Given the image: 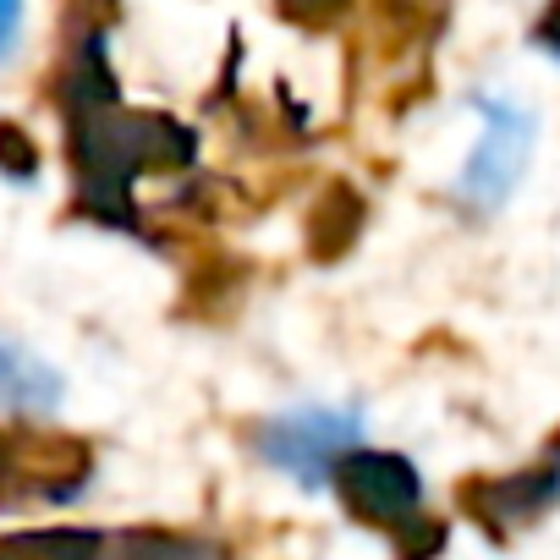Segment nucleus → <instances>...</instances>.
Masks as SVG:
<instances>
[{
  "label": "nucleus",
  "mask_w": 560,
  "mask_h": 560,
  "mask_svg": "<svg viewBox=\"0 0 560 560\" xmlns=\"http://www.w3.org/2000/svg\"><path fill=\"white\" fill-rule=\"evenodd\" d=\"M72 149L89 176V198L105 220L132 225L127 214V187L143 171H176L192 160V132L171 116L149 110H83L72 116Z\"/></svg>",
  "instance_id": "f257e3e1"
},
{
  "label": "nucleus",
  "mask_w": 560,
  "mask_h": 560,
  "mask_svg": "<svg viewBox=\"0 0 560 560\" xmlns=\"http://www.w3.org/2000/svg\"><path fill=\"white\" fill-rule=\"evenodd\" d=\"M358 440V412H330V407H303V412H287L264 423L258 434V451L264 462L298 472L303 483H319L336 472V462L352 451Z\"/></svg>",
  "instance_id": "f03ea898"
},
{
  "label": "nucleus",
  "mask_w": 560,
  "mask_h": 560,
  "mask_svg": "<svg viewBox=\"0 0 560 560\" xmlns=\"http://www.w3.org/2000/svg\"><path fill=\"white\" fill-rule=\"evenodd\" d=\"M330 478H336L347 511L374 522V527H401L418 511V500H423L418 467L407 456H396V451H347Z\"/></svg>",
  "instance_id": "7ed1b4c3"
},
{
  "label": "nucleus",
  "mask_w": 560,
  "mask_h": 560,
  "mask_svg": "<svg viewBox=\"0 0 560 560\" xmlns=\"http://www.w3.org/2000/svg\"><path fill=\"white\" fill-rule=\"evenodd\" d=\"M483 116H489V127H483V143L472 149V160L462 171V192L472 203H500L516 187L522 165H527L533 121L522 110H511V105H483Z\"/></svg>",
  "instance_id": "20e7f679"
},
{
  "label": "nucleus",
  "mask_w": 560,
  "mask_h": 560,
  "mask_svg": "<svg viewBox=\"0 0 560 560\" xmlns=\"http://www.w3.org/2000/svg\"><path fill=\"white\" fill-rule=\"evenodd\" d=\"M555 500H560V478H555V472L483 478V483H467V489H462V505H467L478 522H494V527L527 522V516H538V511L555 505Z\"/></svg>",
  "instance_id": "39448f33"
},
{
  "label": "nucleus",
  "mask_w": 560,
  "mask_h": 560,
  "mask_svg": "<svg viewBox=\"0 0 560 560\" xmlns=\"http://www.w3.org/2000/svg\"><path fill=\"white\" fill-rule=\"evenodd\" d=\"M0 472L12 478H34V489L56 494L50 478H72L83 483L89 478V451L78 440H61V434H18V440H0Z\"/></svg>",
  "instance_id": "423d86ee"
},
{
  "label": "nucleus",
  "mask_w": 560,
  "mask_h": 560,
  "mask_svg": "<svg viewBox=\"0 0 560 560\" xmlns=\"http://www.w3.org/2000/svg\"><path fill=\"white\" fill-rule=\"evenodd\" d=\"M61 374L34 358L18 341H0V407L7 412H56L61 407Z\"/></svg>",
  "instance_id": "0eeeda50"
},
{
  "label": "nucleus",
  "mask_w": 560,
  "mask_h": 560,
  "mask_svg": "<svg viewBox=\"0 0 560 560\" xmlns=\"http://www.w3.org/2000/svg\"><path fill=\"white\" fill-rule=\"evenodd\" d=\"M358 231H363V198L336 182V187L314 203V214H308V253H314L319 264H336V258L358 242Z\"/></svg>",
  "instance_id": "6e6552de"
},
{
  "label": "nucleus",
  "mask_w": 560,
  "mask_h": 560,
  "mask_svg": "<svg viewBox=\"0 0 560 560\" xmlns=\"http://www.w3.org/2000/svg\"><path fill=\"white\" fill-rule=\"evenodd\" d=\"M0 560H100V533H89V527L0 533Z\"/></svg>",
  "instance_id": "1a4fd4ad"
},
{
  "label": "nucleus",
  "mask_w": 560,
  "mask_h": 560,
  "mask_svg": "<svg viewBox=\"0 0 560 560\" xmlns=\"http://www.w3.org/2000/svg\"><path fill=\"white\" fill-rule=\"evenodd\" d=\"M116 560H220V549L187 538V533H160V527H143V533H121L116 538Z\"/></svg>",
  "instance_id": "9d476101"
},
{
  "label": "nucleus",
  "mask_w": 560,
  "mask_h": 560,
  "mask_svg": "<svg viewBox=\"0 0 560 560\" xmlns=\"http://www.w3.org/2000/svg\"><path fill=\"white\" fill-rule=\"evenodd\" d=\"M396 549H401V560H434V555L445 549V522H434V516H407V522L396 527Z\"/></svg>",
  "instance_id": "9b49d317"
},
{
  "label": "nucleus",
  "mask_w": 560,
  "mask_h": 560,
  "mask_svg": "<svg viewBox=\"0 0 560 560\" xmlns=\"http://www.w3.org/2000/svg\"><path fill=\"white\" fill-rule=\"evenodd\" d=\"M0 171L18 176V182H28L39 171V149H34V138L18 121H0Z\"/></svg>",
  "instance_id": "f8f14e48"
},
{
  "label": "nucleus",
  "mask_w": 560,
  "mask_h": 560,
  "mask_svg": "<svg viewBox=\"0 0 560 560\" xmlns=\"http://www.w3.org/2000/svg\"><path fill=\"white\" fill-rule=\"evenodd\" d=\"M18 28H23V0H0V56H12Z\"/></svg>",
  "instance_id": "ddd939ff"
},
{
  "label": "nucleus",
  "mask_w": 560,
  "mask_h": 560,
  "mask_svg": "<svg viewBox=\"0 0 560 560\" xmlns=\"http://www.w3.org/2000/svg\"><path fill=\"white\" fill-rule=\"evenodd\" d=\"M538 45L560 50V0H549V7H544V18H538Z\"/></svg>",
  "instance_id": "4468645a"
},
{
  "label": "nucleus",
  "mask_w": 560,
  "mask_h": 560,
  "mask_svg": "<svg viewBox=\"0 0 560 560\" xmlns=\"http://www.w3.org/2000/svg\"><path fill=\"white\" fill-rule=\"evenodd\" d=\"M308 7H336V0H308Z\"/></svg>",
  "instance_id": "2eb2a0df"
}]
</instances>
